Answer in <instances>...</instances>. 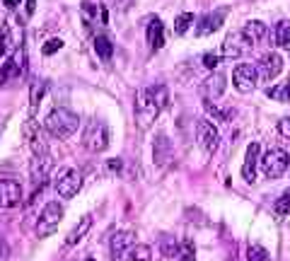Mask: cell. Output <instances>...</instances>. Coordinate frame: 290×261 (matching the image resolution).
Instances as JSON below:
<instances>
[{
  "instance_id": "10",
  "label": "cell",
  "mask_w": 290,
  "mask_h": 261,
  "mask_svg": "<svg viewBox=\"0 0 290 261\" xmlns=\"http://www.w3.org/2000/svg\"><path fill=\"white\" fill-rule=\"evenodd\" d=\"M135 244V232L131 230H121V232H114L112 235V261H128V251Z\"/></svg>"
},
{
  "instance_id": "15",
  "label": "cell",
  "mask_w": 290,
  "mask_h": 261,
  "mask_svg": "<svg viewBox=\"0 0 290 261\" xmlns=\"http://www.w3.org/2000/svg\"><path fill=\"white\" fill-rule=\"evenodd\" d=\"M225 20V10H215V12H208L206 17H201L199 27H196V36H208V34L218 32L220 24Z\"/></svg>"
},
{
  "instance_id": "9",
  "label": "cell",
  "mask_w": 290,
  "mask_h": 261,
  "mask_svg": "<svg viewBox=\"0 0 290 261\" xmlns=\"http://www.w3.org/2000/svg\"><path fill=\"white\" fill-rule=\"evenodd\" d=\"M196 138H199V145H201V150L206 152V155H213V152L218 150V145H220V133H218V128L206 119H201L196 123Z\"/></svg>"
},
{
  "instance_id": "31",
  "label": "cell",
  "mask_w": 290,
  "mask_h": 261,
  "mask_svg": "<svg viewBox=\"0 0 290 261\" xmlns=\"http://www.w3.org/2000/svg\"><path fill=\"white\" fill-rule=\"evenodd\" d=\"M273 210H276L278 215H290V189L273 203Z\"/></svg>"
},
{
  "instance_id": "23",
  "label": "cell",
  "mask_w": 290,
  "mask_h": 261,
  "mask_svg": "<svg viewBox=\"0 0 290 261\" xmlns=\"http://www.w3.org/2000/svg\"><path fill=\"white\" fill-rule=\"evenodd\" d=\"M276 44L280 49L290 51V20L278 22V27H276Z\"/></svg>"
},
{
  "instance_id": "5",
  "label": "cell",
  "mask_w": 290,
  "mask_h": 261,
  "mask_svg": "<svg viewBox=\"0 0 290 261\" xmlns=\"http://www.w3.org/2000/svg\"><path fill=\"white\" fill-rule=\"evenodd\" d=\"M61 220H63V206L58 203V201H49L41 210V215L36 220V235L39 237H49V235H54L61 225Z\"/></svg>"
},
{
  "instance_id": "13",
  "label": "cell",
  "mask_w": 290,
  "mask_h": 261,
  "mask_svg": "<svg viewBox=\"0 0 290 261\" xmlns=\"http://www.w3.org/2000/svg\"><path fill=\"white\" fill-rule=\"evenodd\" d=\"M22 201V186L12 179L0 182V208H15Z\"/></svg>"
},
{
  "instance_id": "16",
  "label": "cell",
  "mask_w": 290,
  "mask_h": 261,
  "mask_svg": "<svg viewBox=\"0 0 290 261\" xmlns=\"http://www.w3.org/2000/svg\"><path fill=\"white\" fill-rule=\"evenodd\" d=\"M225 85H227V77L223 75V73H213L206 82H203V95L208 99H218L220 95L225 92Z\"/></svg>"
},
{
  "instance_id": "33",
  "label": "cell",
  "mask_w": 290,
  "mask_h": 261,
  "mask_svg": "<svg viewBox=\"0 0 290 261\" xmlns=\"http://www.w3.org/2000/svg\"><path fill=\"white\" fill-rule=\"evenodd\" d=\"M249 261H271V254L264 247L254 244V247H249Z\"/></svg>"
},
{
  "instance_id": "42",
  "label": "cell",
  "mask_w": 290,
  "mask_h": 261,
  "mask_svg": "<svg viewBox=\"0 0 290 261\" xmlns=\"http://www.w3.org/2000/svg\"><path fill=\"white\" fill-rule=\"evenodd\" d=\"M5 49H8V46H5V44H0V61L5 58Z\"/></svg>"
},
{
  "instance_id": "25",
  "label": "cell",
  "mask_w": 290,
  "mask_h": 261,
  "mask_svg": "<svg viewBox=\"0 0 290 261\" xmlns=\"http://www.w3.org/2000/svg\"><path fill=\"white\" fill-rule=\"evenodd\" d=\"M94 51H97V56L102 61H109L114 56V46L107 36H94Z\"/></svg>"
},
{
  "instance_id": "40",
  "label": "cell",
  "mask_w": 290,
  "mask_h": 261,
  "mask_svg": "<svg viewBox=\"0 0 290 261\" xmlns=\"http://www.w3.org/2000/svg\"><path fill=\"white\" fill-rule=\"evenodd\" d=\"M109 169H112V172H119V169H121V160H119V157H116V160H109Z\"/></svg>"
},
{
  "instance_id": "1",
  "label": "cell",
  "mask_w": 290,
  "mask_h": 261,
  "mask_svg": "<svg viewBox=\"0 0 290 261\" xmlns=\"http://www.w3.org/2000/svg\"><path fill=\"white\" fill-rule=\"evenodd\" d=\"M167 102H169V92L165 85H153L140 90L135 95V116H138L140 128H148L160 116V111L167 107Z\"/></svg>"
},
{
  "instance_id": "6",
  "label": "cell",
  "mask_w": 290,
  "mask_h": 261,
  "mask_svg": "<svg viewBox=\"0 0 290 261\" xmlns=\"http://www.w3.org/2000/svg\"><path fill=\"white\" fill-rule=\"evenodd\" d=\"M54 186H56V191L61 198H73V196H78V191L82 189V177H80V172L73 169V167H61L58 174L54 177Z\"/></svg>"
},
{
  "instance_id": "20",
  "label": "cell",
  "mask_w": 290,
  "mask_h": 261,
  "mask_svg": "<svg viewBox=\"0 0 290 261\" xmlns=\"http://www.w3.org/2000/svg\"><path fill=\"white\" fill-rule=\"evenodd\" d=\"M20 75H24L22 68H20V61H17V56H12V58H5V63L0 68V87L5 85L8 80H17Z\"/></svg>"
},
{
  "instance_id": "26",
  "label": "cell",
  "mask_w": 290,
  "mask_h": 261,
  "mask_svg": "<svg viewBox=\"0 0 290 261\" xmlns=\"http://www.w3.org/2000/svg\"><path fill=\"white\" fill-rule=\"evenodd\" d=\"M153 259V249L148 244H133L128 251V261H150Z\"/></svg>"
},
{
  "instance_id": "2",
  "label": "cell",
  "mask_w": 290,
  "mask_h": 261,
  "mask_svg": "<svg viewBox=\"0 0 290 261\" xmlns=\"http://www.w3.org/2000/svg\"><path fill=\"white\" fill-rule=\"evenodd\" d=\"M46 130L54 136V138H61V141H66V138H70L75 130H78L80 126V119L75 111H70V109L66 107H56L49 116H46Z\"/></svg>"
},
{
  "instance_id": "37",
  "label": "cell",
  "mask_w": 290,
  "mask_h": 261,
  "mask_svg": "<svg viewBox=\"0 0 290 261\" xmlns=\"http://www.w3.org/2000/svg\"><path fill=\"white\" fill-rule=\"evenodd\" d=\"M278 130H280V136L290 138V116H285V119L278 121Z\"/></svg>"
},
{
  "instance_id": "24",
  "label": "cell",
  "mask_w": 290,
  "mask_h": 261,
  "mask_svg": "<svg viewBox=\"0 0 290 261\" xmlns=\"http://www.w3.org/2000/svg\"><path fill=\"white\" fill-rule=\"evenodd\" d=\"M44 92H46V82H44V80H34V82H32V95H29L32 116H34V111H36V107L41 104V97H44Z\"/></svg>"
},
{
  "instance_id": "41",
  "label": "cell",
  "mask_w": 290,
  "mask_h": 261,
  "mask_svg": "<svg viewBox=\"0 0 290 261\" xmlns=\"http://www.w3.org/2000/svg\"><path fill=\"white\" fill-rule=\"evenodd\" d=\"M3 3H5V5H8V8H10V10H15V8H17V5H20V0H3Z\"/></svg>"
},
{
  "instance_id": "34",
  "label": "cell",
  "mask_w": 290,
  "mask_h": 261,
  "mask_svg": "<svg viewBox=\"0 0 290 261\" xmlns=\"http://www.w3.org/2000/svg\"><path fill=\"white\" fill-rule=\"evenodd\" d=\"M97 10H100V8H97L94 3H82V17H85L87 24L97 20Z\"/></svg>"
},
{
  "instance_id": "19",
  "label": "cell",
  "mask_w": 290,
  "mask_h": 261,
  "mask_svg": "<svg viewBox=\"0 0 290 261\" xmlns=\"http://www.w3.org/2000/svg\"><path fill=\"white\" fill-rule=\"evenodd\" d=\"M148 44H150L153 51L162 49V44H165V27H162V22L157 17H153L150 24H148Z\"/></svg>"
},
{
  "instance_id": "22",
  "label": "cell",
  "mask_w": 290,
  "mask_h": 261,
  "mask_svg": "<svg viewBox=\"0 0 290 261\" xmlns=\"http://www.w3.org/2000/svg\"><path fill=\"white\" fill-rule=\"evenodd\" d=\"M266 97L273 99V102H290V80L280 82V85L266 87Z\"/></svg>"
},
{
  "instance_id": "36",
  "label": "cell",
  "mask_w": 290,
  "mask_h": 261,
  "mask_svg": "<svg viewBox=\"0 0 290 261\" xmlns=\"http://www.w3.org/2000/svg\"><path fill=\"white\" fill-rule=\"evenodd\" d=\"M218 63H220V56L218 54H203V65H206L208 70L218 68Z\"/></svg>"
},
{
  "instance_id": "14",
  "label": "cell",
  "mask_w": 290,
  "mask_h": 261,
  "mask_svg": "<svg viewBox=\"0 0 290 261\" xmlns=\"http://www.w3.org/2000/svg\"><path fill=\"white\" fill-rule=\"evenodd\" d=\"M259 143H249L247 148V155H245V164H242V179L247 184H254L257 182V164H259Z\"/></svg>"
},
{
  "instance_id": "8",
  "label": "cell",
  "mask_w": 290,
  "mask_h": 261,
  "mask_svg": "<svg viewBox=\"0 0 290 261\" xmlns=\"http://www.w3.org/2000/svg\"><path fill=\"white\" fill-rule=\"evenodd\" d=\"M252 49H254V44L249 41V36L239 29V32H232V34L225 36L220 54H223L225 58H242V56L249 54Z\"/></svg>"
},
{
  "instance_id": "38",
  "label": "cell",
  "mask_w": 290,
  "mask_h": 261,
  "mask_svg": "<svg viewBox=\"0 0 290 261\" xmlns=\"http://www.w3.org/2000/svg\"><path fill=\"white\" fill-rule=\"evenodd\" d=\"M8 256H10V247H8L5 239H0V261H5Z\"/></svg>"
},
{
  "instance_id": "39",
  "label": "cell",
  "mask_w": 290,
  "mask_h": 261,
  "mask_svg": "<svg viewBox=\"0 0 290 261\" xmlns=\"http://www.w3.org/2000/svg\"><path fill=\"white\" fill-rule=\"evenodd\" d=\"M24 10H27V15H34V10H36V0H24Z\"/></svg>"
},
{
  "instance_id": "21",
  "label": "cell",
  "mask_w": 290,
  "mask_h": 261,
  "mask_svg": "<svg viewBox=\"0 0 290 261\" xmlns=\"http://www.w3.org/2000/svg\"><path fill=\"white\" fill-rule=\"evenodd\" d=\"M242 32H245L247 36H249V41L257 46L259 41H264V39H266L268 27L264 24V22H259V20H249V22L245 24V27H242Z\"/></svg>"
},
{
  "instance_id": "18",
  "label": "cell",
  "mask_w": 290,
  "mask_h": 261,
  "mask_svg": "<svg viewBox=\"0 0 290 261\" xmlns=\"http://www.w3.org/2000/svg\"><path fill=\"white\" fill-rule=\"evenodd\" d=\"M153 157H155L157 164H167L169 157H172V143L167 141V136L165 133H160L157 136L155 145H153Z\"/></svg>"
},
{
  "instance_id": "29",
  "label": "cell",
  "mask_w": 290,
  "mask_h": 261,
  "mask_svg": "<svg viewBox=\"0 0 290 261\" xmlns=\"http://www.w3.org/2000/svg\"><path fill=\"white\" fill-rule=\"evenodd\" d=\"M179 249H181V247H179L172 237H162V242H160V251H162V256H167V259L179 256Z\"/></svg>"
},
{
  "instance_id": "17",
  "label": "cell",
  "mask_w": 290,
  "mask_h": 261,
  "mask_svg": "<svg viewBox=\"0 0 290 261\" xmlns=\"http://www.w3.org/2000/svg\"><path fill=\"white\" fill-rule=\"evenodd\" d=\"M89 228H92V215H82L78 225H75V228H73L66 235V247H75L80 239H82L89 232Z\"/></svg>"
},
{
  "instance_id": "4",
  "label": "cell",
  "mask_w": 290,
  "mask_h": 261,
  "mask_svg": "<svg viewBox=\"0 0 290 261\" xmlns=\"http://www.w3.org/2000/svg\"><path fill=\"white\" fill-rule=\"evenodd\" d=\"M82 145H85L89 152L107 150V145H109V128H107V123L100 119L89 121L85 133H82Z\"/></svg>"
},
{
  "instance_id": "3",
  "label": "cell",
  "mask_w": 290,
  "mask_h": 261,
  "mask_svg": "<svg viewBox=\"0 0 290 261\" xmlns=\"http://www.w3.org/2000/svg\"><path fill=\"white\" fill-rule=\"evenodd\" d=\"M259 164H261V172H264L266 179H278V177H283L285 169H288L290 157L283 148H271V150H266V155L259 160Z\"/></svg>"
},
{
  "instance_id": "28",
  "label": "cell",
  "mask_w": 290,
  "mask_h": 261,
  "mask_svg": "<svg viewBox=\"0 0 290 261\" xmlns=\"http://www.w3.org/2000/svg\"><path fill=\"white\" fill-rule=\"evenodd\" d=\"M194 15L191 12H181L177 20H174V34H186L191 29V24H194Z\"/></svg>"
},
{
  "instance_id": "11",
  "label": "cell",
  "mask_w": 290,
  "mask_h": 261,
  "mask_svg": "<svg viewBox=\"0 0 290 261\" xmlns=\"http://www.w3.org/2000/svg\"><path fill=\"white\" fill-rule=\"evenodd\" d=\"M51 167H54V162H51V157L49 155H34L32 164H29V179H32V186L34 191L39 189H44L46 179H49V174H51Z\"/></svg>"
},
{
  "instance_id": "35",
  "label": "cell",
  "mask_w": 290,
  "mask_h": 261,
  "mask_svg": "<svg viewBox=\"0 0 290 261\" xmlns=\"http://www.w3.org/2000/svg\"><path fill=\"white\" fill-rule=\"evenodd\" d=\"M63 49V41L61 39H49V41L44 44V49H41V54L44 56H54L56 51H61Z\"/></svg>"
},
{
  "instance_id": "27",
  "label": "cell",
  "mask_w": 290,
  "mask_h": 261,
  "mask_svg": "<svg viewBox=\"0 0 290 261\" xmlns=\"http://www.w3.org/2000/svg\"><path fill=\"white\" fill-rule=\"evenodd\" d=\"M29 145H32L34 155H49V143L44 141V133H41V128H39L32 136V138H29Z\"/></svg>"
},
{
  "instance_id": "32",
  "label": "cell",
  "mask_w": 290,
  "mask_h": 261,
  "mask_svg": "<svg viewBox=\"0 0 290 261\" xmlns=\"http://www.w3.org/2000/svg\"><path fill=\"white\" fill-rule=\"evenodd\" d=\"M203 109H206V111H208L215 121H227V119H230V114H227V111H220V109L215 107V102L211 104V102L206 99V102H203Z\"/></svg>"
},
{
  "instance_id": "7",
  "label": "cell",
  "mask_w": 290,
  "mask_h": 261,
  "mask_svg": "<svg viewBox=\"0 0 290 261\" xmlns=\"http://www.w3.org/2000/svg\"><path fill=\"white\" fill-rule=\"evenodd\" d=\"M259 82V73H257V65L252 63H237L232 70V85L237 92L242 95H249L254 92V87Z\"/></svg>"
},
{
  "instance_id": "30",
  "label": "cell",
  "mask_w": 290,
  "mask_h": 261,
  "mask_svg": "<svg viewBox=\"0 0 290 261\" xmlns=\"http://www.w3.org/2000/svg\"><path fill=\"white\" fill-rule=\"evenodd\" d=\"M179 259L181 261H196V249H194V242H191V239H184V242H181Z\"/></svg>"
},
{
  "instance_id": "12",
  "label": "cell",
  "mask_w": 290,
  "mask_h": 261,
  "mask_svg": "<svg viewBox=\"0 0 290 261\" xmlns=\"http://www.w3.org/2000/svg\"><path fill=\"white\" fill-rule=\"evenodd\" d=\"M283 70V58L280 54H266L261 61L257 63V73H259V82H273Z\"/></svg>"
}]
</instances>
